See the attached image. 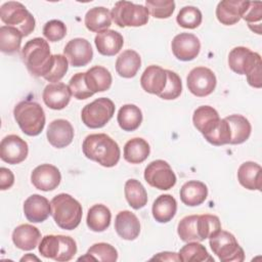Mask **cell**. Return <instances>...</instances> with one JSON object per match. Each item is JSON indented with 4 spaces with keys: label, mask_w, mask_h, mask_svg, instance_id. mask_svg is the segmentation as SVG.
I'll list each match as a JSON object with an SVG mask.
<instances>
[{
    "label": "cell",
    "mask_w": 262,
    "mask_h": 262,
    "mask_svg": "<svg viewBox=\"0 0 262 262\" xmlns=\"http://www.w3.org/2000/svg\"><path fill=\"white\" fill-rule=\"evenodd\" d=\"M82 150L87 159L106 168L116 166L121 156L118 143L104 133L86 136L82 143Z\"/></svg>",
    "instance_id": "6da1fadb"
},
{
    "label": "cell",
    "mask_w": 262,
    "mask_h": 262,
    "mask_svg": "<svg viewBox=\"0 0 262 262\" xmlns=\"http://www.w3.org/2000/svg\"><path fill=\"white\" fill-rule=\"evenodd\" d=\"M21 58L28 71L35 77H45L51 70L53 54L48 42L43 38L29 40L21 49Z\"/></svg>",
    "instance_id": "7a4b0ae2"
},
{
    "label": "cell",
    "mask_w": 262,
    "mask_h": 262,
    "mask_svg": "<svg viewBox=\"0 0 262 262\" xmlns=\"http://www.w3.org/2000/svg\"><path fill=\"white\" fill-rule=\"evenodd\" d=\"M51 216L58 227L64 230L77 228L82 220L81 204L69 193H59L51 201Z\"/></svg>",
    "instance_id": "3957f363"
},
{
    "label": "cell",
    "mask_w": 262,
    "mask_h": 262,
    "mask_svg": "<svg viewBox=\"0 0 262 262\" xmlns=\"http://www.w3.org/2000/svg\"><path fill=\"white\" fill-rule=\"evenodd\" d=\"M14 119L20 130L29 136L39 135L45 126V113L42 106L35 101L24 100L13 110Z\"/></svg>",
    "instance_id": "277c9868"
},
{
    "label": "cell",
    "mask_w": 262,
    "mask_h": 262,
    "mask_svg": "<svg viewBox=\"0 0 262 262\" xmlns=\"http://www.w3.org/2000/svg\"><path fill=\"white\" fill-rule=\"evenodd\" d=\"M39 253L57 262H67L74 258L77 253L75 239L68 235L48 234L42 237L39 244Z\"/></svg>",
    "instance_id": "5b68a950"
},
{
    "label": "cell",
    "mask_w": 262,
    "mask_h": 262,
    "mask_svg": "<svg viewBox=\"0 0 262 262\" xmlns=\"http://www.w3.org/2000/svg\"><path fill=\"white\" fill-rule=\"evenodd\" d=\"M0 18L5 25L16 28L24 37L35 30L36 21L33 14L20 2H5L0 8Z\"/></svg>",
    "instance_id": "8992f818"
},
{
    "label": "cell",
    "mask_w": 262,
    "mask_h": 262,
    "mask_svg": "<svg viewBox=\"0 0 262 262\" xmlns=\"http://www.w3.org/2000/svg\"><path fill=\"white\" fill-rule=\"evenodd\" d=\"M148 10L141 4L130 1H118L111 11L112 19L120 27H141L148 21Z\"/></svg>",
    "instance_id": "52a82bcc"
},
{
    "label": "cell",
    "mask_w": 262,
    "mask_h": 262,
    "mask_svg": "<svg viewBox=\"0 0 262 262\" xmlns=\"http://www.w3.org/2000/svg\"><path fill=\"white\" fill-rule=\"evenodd\" d=\"M213 253L222 262H242L245 259L244 250L234 235L225 230H218L209 237Z\"/></svg>",
    "instance_id": "ba28073f"
},
{
    "label": "cell",
    "mask_w": 262,
    "mask_h": 262,
    "mask_svg": "<svg viewBox=\"0 0 262 262\" xmlns=\"http://www.w3.org/2000/svg\"><path fill=\"white\" fill-rule=\"evenodd\" d=\"M116 106L110 98L99 97L82 108L81 119L88 128H102L113 118Z\"/></svg>",
    "instance_id": "9c48e42d"
},
{
    "label": "cell",
    "mask_w": 262,
    "mask_h": 262,
    "mask_svg": "<svg viewBox=\"0 0 262 262\" xmlns=\"http://www.w3.org/2000/svg\"><path fill=\"white\" fill-rule=\"evenodd\" d=\"M144 179L152 187L168 190L176 184V175L171 166L164 160L150 162L144 170Z\"/></svg>",
    "instance_id": "30bf717a"
},
{
    "label": "cell",
    "mask_w": 262,
    "mask_h": 262,
    "mask_svg": "<svg viewBox=\"0 0 262 262\" xmlns=\"http://www.w3.org/2000/svg\"><path fill=\"white\" fill-rule=\"evenodd\" d=\"M186 84L190 93L198 97H205L215 90L217 79L212 70L206 67H196L188 73Z\"/></svg>",
    "instance_id": "8fae6325"
},
{
    "label": "cell",
    "mask_w": 262,
    "mask_h": 262,
    "mask_svg": "<svg viewBox=\"0 0 262 262\" xmlns=\"http://www.w3.org/2000/svg\"><path fill=\"white\" fill-rule=\"evenodd\" d=\"M259 64H262L260 54L247 47H234L228 54V66L238 75L247 76Z\"/></svg>",
    "instance_id": "7c38bea8"
},
{
    "label": "cell",
    "mask_w": 262,
    "mask_h": 262,
    "mask_svg": "<svg viewBox=\"0 0 262 262\" xmlns=\"http://www.w3.org/2000/svg\"><path fill=\"white\" fill-rule=\"evenodd\" d=\"M29 154L27 141L15 134L5 136L0 143V158L3 162L15 165L24 162Z\"/></svg>",
    "instance_id": "4fadbf2b"
},
{
    "label": "cell",
    "mask_w": 262,
    "mask_h": 262,
    "mask_svg": "<svg viewBox=\"0 0 262 262\" xmlns=\"http://www.w3.org/2000/svg\"><path fill=\"white\" fill-rule=\"evenodd\" d=\"M171 49L177 59L181 61H190L199 55L201 42L193 34L180 33L173 38Z\"/></svg>",
    "instance_id": "5bb4252c"
},
{
    "label": "cell",
    "mask_w": 262,
    "mask_h": 262,
    "mask_svg": "<svg viewBox=\"0 0 262 262\" xmlns=\"http://www.w3.org/2000/svg\"><path fill=\"white\" fill-rule=\"evenodd\" d=\"M63 55L67 57L71 66L75 68L87 66L93 57V50L84 38H75L70 40L63 48Z\"/></svg>",
    "instance_id": "9a60e30c"
},
{
    "label": "cell",
    "mask_w": 262,
    "mask_h": 262,
    "mask_svg": "<svg viewBox=\"0 0 262 262\" xmlns=\"http://www.w3.org/2000/svg\"><path fill=\"white\" fill-rule=\"evenodd\" d=\"M61 180V174L57 167L50 164H42L37 166L32 174V184L39 190L50 191L55 189Z\"/></svg>",
    "instance_id": "2e32d148"
},
{
    "label": "cell",
    "mask_w": 262,
    "mask_h": 262,
    "mask_svg": "<svg viewBox=\"0 0 262 262\" xmlns=\"http://www.w3.org/2000/svg\"><path fill=\"white\" fill-rule=\"evenodd\" d=\"M250 1L223 0L216 7L217 19L225 26H232L241 20L246 12Z\"/></svg>",
    "instance_id": "e0dca14e"
},
{
    "label": "cell",
    "mask_w": 262,
    "mask_h": 262,
    "mask_svg": "<svg viewBox=\"0 0 262 262\" xmlns=\"http://www.w3.org/2000/svg\"><path fill=\"white\" fill-rule=\"evenodd\" d=\"M46 136L53 147L63 148L72 143L74 139V128L69 121L57 119L49 124Z\"/></svg>",
    "instance_id": "ac0fdd59"
},
{
    "label": "cell",
    "mask_w": 262,
    "mask_h": 262,
    "mask_svg": "<svg viewBox=\"0 0 262 262\" xmlns=\"http://www.w3.org/2000/svg\"><path fill=\"white\" fill-rule=\"evenodd\" d=\"M72 92L68 85L64 83H51L46 85L43 90L42 98L44 103L51 110H62L71 100Z\"/></svg>",
    "instance_id": "d6986e66"
},
{
    "label": "cell",
    "mask_w": 262,
    "mask_h": 262,
    "mask_svg": "<svg viewBox=\"0 0 262 262\" xmlns=\"http://www.w3.org/2000/svg\"><path fill=\"white\" fill-rule=\"evenodd\" d=\"M24 214L30 222L41 223L51 215V205L45 196L35 193L25 201Z\"/></svg>",
    "instance_id": "ffe728a7"
},
{
    "label": "cell",
    "mask_w": 262,
    "mask_h": 262,
    "mask_svg": "<svg viewBox=\"0 0 262 262\" xmlns=\"http://www.w3.org/2000/svg\"><path fill=\"white\" fill-rule=\"evenodd\" d=\"M167 84L166 70L159 66L147 67L141 75L140 85L142 89L150 94L160 95Z\"/></svg>",
    "instance_id": "44dd1931"
},
{
    "label": "cell",
    "mask_w": 262,
    "mask_h": 262,
    "mask_svg": "<svg viewBox=\"0 0 262 262\" xmlns=\"http://www.w3.org/2000/svg\"><path fill=\"white\" fill-rule=\"evenodd\" d=\"M115 229L121 238L134 241L140 233V222L134 213L124 210L116 216Z\"/></svg>",
    "instance_id": "7402d4cb"
},
{
    "label": "cell",
    "mask_w": 262,
    "mask_h": 262,
    "mask_svg": "<svg viewBox=\"0 0 262 262\" xmlns=\"http://www.w3.org/2000/svg\"><path fill=\"white\" fill-rule=\"evenodd\" d=\"M97 51L104 56H114L120 52L124 45L123 36L115 30H104L97 33L94 38Z\"/></svg>",
    "instance_id": "603a6c76"
},
{
    "label": "cell",
    "mask_w": 262,
    "mask_h": 262,
    "mask_svg": "<svg viewBox=\"0 0 262 262\" xmlns=\"http://www.w3.org/2000/svg\"><path fill=\"white\" fill-rule=\"evenodd\" d=\"M220 121L218 112L210 105H201L194 110L192 115L193 126L204 137L211 134Z\"/></svg>",
    "instance_id": "cb8c5ba5"
},
{
    "label": "cell",
    "mask_w": 262,
    "mask_h": 262,
    "mask_svg": "<svg viewBox=\"0 0 262 262\" xmlns=\"http://www.w3.org/2000/svg\"><path fill=\"white\" fill-rule=\"evenodd\" d=\"M237 179L242 186L249 190H259L262 187V168L255 162H245L237 170Z\"/></svg>",
    "instance_id": "d4e9b609"
},
{
    "label": "cell",
    "mask_w": 262,
    "mask_h": 262,
    "mask_svg": "<svg viewBox=\"0 0 262 262\" xmlns=\"http://www.w3.org/2000/svg\"><path fill=\"white\" fill-rule=\"evenodd\" d=\"M41 238L39 229L31 224H20L12 232L14 246L24 251L34 250Z\"/></svg>",
    "instance_id": "484cf974"
},
{
    "label": "cell",
    "mask_w": 262,
    "mask_h": 262,
    "mask_svg": "<svg viewBox=\"0 0 262 262\" xmlns=\"http://www.w3.org/2000/svg\"><path fill=\"white\" fill-rule=\"evenodd\" d=\"M208 196L207 185L198 180H190L185 182L180 188L181 202L189 207L202 205Z\"/></svg>",
    "instance_id": "4316f807"
},
{
    "label": "cell",
    "mask_w": 262,
    "mask_h": 262,
    "mask_svg": "<svg viewBox=\"0 0 262 262\" xmlns=\"http://www.w3.org/2000/svg\"><path fill=\"white\" fill-rule=\"evenodd\" d=\"M85 81L89 90L94 94L108 90L113 78L108 70L101 66H94L85 72Z\"/></svg>",
    "instance_id": "83f0119b"
},
{
    "label": "cell",
    "mask_w": 262,
    "mask_h": 262,
    "mask_svg": "<svg viewBox=\"0 0 262 262\" xmlns=\"http://www.w3.org/2000/svg\"><path fill=\"white\" fill-rule=\"evenodd\" d=\"M151 212L156 221L167 223L174 218L177 212V202L171 194H161L155 200Z\"/></svg>",
    "instance_id": "f1b7e54d"
},
{
    "label": "cell",
    "mask_w": 262,
    "mask_h": 262,
    "mask_svg": "<svg viewBox=\"0 0 262 262\" xmlns=\"http://www.w3.org/2000/svg\"><path fill=\"white\" fill-rule=\"evenodd\" d=\"M141 66L139 54L132 49L123 51L116 60V72L120 77L133 78Z\"/></svg>",
    "instance_id": "f546056e"
},
{
    "label": "cell",
    "mask_w": 262,
    "mask_h": 262,
    "mask_svg": "<svg viewBox=\"0 0 262 262\" xmlns=\"http://www.w3.org/2000/svg\"><path fill=\"white\" fill-rule=\"evenodd\" d=\"M111 11L102 6L90 8L84 18V24L90 32H102L107 30L112 25Z\"/></svg>",
    "instance_id": "4dcf8cb0"
},
{
    "label": "cell",
    "mask_w": 262,
    "mask_h": 262,
    "mask_svg": "<svg viewBox=\"0 0 262 262\" xmlns=\"http://www.w3.org/2000/svg\"><path fill=\"white\" fill-rule=\"evenodd\" d=\"M111 219L112 214L110 209L102 204H96L88 210L86 223L90 230L94 232H102L108 228Z\"/></svg>",
    "instance_id": "1f68e13d"
},
{
    "label": "cell",
    "mask_w": 262,
    "mask_h": 262,
    "mask_svg": "<svg viewBox=\"0 0 262 262\" xmlns=\"http://www.w3.org/2000/svg\"><path fill=\"white\" fill-rule=\"evenodd\" d=\"M150 147L147 141L140 137L128 140L124 145V159L130 164H140L149 156Z\"/></svg>",
    "instance_id": "d6a6232c"
},
{
    "label": "cell",
    "mask_w": 262,
    "mask_h": 262,
    "mask_svg": "<svg viewBox=\"0 0 262 262\" xmlns=\"http://www.w3.org/2000/svg\"><path fill=\"white\" fill-rule=\"evenodd\" d=\"M229 124L231 139L229 144H241L249 139L252 126L249 120L242 115H230L224 118Z\"/></svg>",
    "instance_id": "836d02e7"
},
{
    "label": "cell",
    "mask_w": 262,
    "mask_h": 262,
    "mask_svg": "<svg viewBox=\"0 0 262 262\" xmlns=\"http://www.w3.org/2000/svg\"><path fill=\"white\" fill-rule=\"evenodd\" d=\"M117 121L124 131H134L142 123V112L135 104H124L118 112Z\"/></svg>",
    "instance_id": "e575fe53"
},
{
    "label": "cell",
    "mask_w": 262,
    "mask_h": 262,
    "mask_svg": "<svg viewBox=\"0 0 262 262\" xmlns=\"http://www.w3.org/2000/svg\"><path fill=\"white\" fill-rule=\"evenodd\" d=\"M124 192L128 204L135 210H139L147 204L146 190L141 182L136 179H129L126 181Z\"/></svg>",
    "instance_id": "d590c367"
},
{
    "label": "cell",
    "mask_w": 262,
    "mask_h": 262,
    "mask_svg": "<svg viewBox=\"0 0 262 262\" xmlns=\"http://www.w3.org/2000/svg\"><path fill=\"white\" fill-rule=\"evenodd\" d=\"M23 34L13 27L0 28V50L6 54H13L20 49Z\"/></svg>",
    "instance_id": "8d00e7d4"
},
{
    "label": "cell",
    "mask_w": 262,
    "mask_h": 262,
    "mask_svg": "<svg viewBox=\"0 0 262 262\" xmlns=\"http://www.w3.org/2000/svg\"><path fill=\"white\" fill-rule=\"evenodd\" d=\"M118 259L117 250L110 244L97 243L92 245L85 256L78 258L79 261H103V262H115Z\"/></svg>",
    "instance_id": "74e56055"
},
{
    "label": "cell",
    "mask_w": 262,
    "mask_h": 262,
    "mask_svg": "<svg viewBox=\"0 0 262 262\" xmlns=\"http://www.w3.org/2000/svg\"><path fill=\"white\" fill-rule=\"evenodd\" d=\"M178 256L183 262H214V258L210 256L207 249L198 242H188L179 250Z\"/></svg>",
    "instance_id": "f35d334b"
},
{
    "label": "cell",
    "mask_w": 262,
    "mask_h": 262,
    "mask_svg": "<svg viewBox=\"0 0 262 262\" xmlns=\"http://www.w3.org/2000/svg\"><path fill=\"white\" fill-rule=\"evenodd\" d=\"M199 215H188L183 217L177 226V233L183 242H201L198 228Z\"/></svg>",
    "instance_id": "ab89813d"
},
{
    "label": "cell",
    "mask_w": 262,
    "mask_h": 262,
    "mask_svg": "<svg viewBox=\"0 0 262 262\" xmlns=\"http://www.w3.org/2000/svg\"><path fill=\"white\" fill-rule=\"evenodd\" d=\"M202 12L194 6L182 7L176 16L177 24L184 29H195L202 24Z\"/></svg>",
    "instance_id": "60d3db41"
},
{
    "label": "cell",
    "mask_w": 262,
    "mask_h": 262,
    "mask_svg": "<svg viewBox=\"0 0 262 262\" xmlns=\"http://www.w3.org/2000/svg\"><path fill=\"white\" fill-rule=\"evenodd\" d=\"M198 228L201 242L209 238L215 232L221 229V223L216 215L204 214L199 215L198 218Z\"/></svg>",
    "instance_id": "b9f144b4"
},
{
    "label": "cell",
    "mask_w": 262,
    "mask_h": 262,
    "mask_svg": "<svg viewBox=\"0 0 262 262\" xmlns=\"http://www.w3.org/2000/svg\"><path fill=\"white\" fill-rule=\"evenodd\" d=\"M145 7L156 18H168L175 10L173 0H146Z\"/></svg>",
    "instance_id": "7bdbcfd3"
},
{
    "label": "cell",
    "mask_w": 262,
    "mask_h": 262,
    "mask_svg": "<svg viewBox=\"0 0 262 262\" xmlns=\"http://www.w3.org/2000/svg\"><path fill=\"white\" fill-rule=\"evenodd\" d=\"M167 73V84L163 92L159 95L162 99L172 100L180 96L182 92V83L180 77L170 70H166Z\"/></svg>",
    "instance_id": "ee69618b"
},
{
    "label": "cell",
    "mask_w": 262,
    "mask_h": 262,
    "mask_svg": "<svg viewBox=\"0 0 262 262\" xmlns=\"http://www.w3.org/2000/svg\"><path fill=\"white\" fill-rule=\"evenodd\" d=\"M205 139L216 146L228 144L231 139V131L227 121L225 119H220L215 130L206 136Z\"/></svg>",
    "instance_id": "f6af8a7d"
},
{
    "label": "cell",
    "mask_w": 262,
    "mask_h": 262,
    "mask_svg": "<svg viewBox=\"0 0 262 262\" xmlns=\"http://www.w3.org/2000/svg\"><path fill=\"white\" fill-rule=\"evenodd\" d=\"M69 69V60L62 54H53V63L50 72L44 79L51 83L59 82L66 75Z\"/></svg>",
    "instance_id": "bcb514c9"
},
{
    "label": "cell",
    "mask_w": 262,
    "mask_h": 262,
    "mask_svg": "<svg viewBox=\"0 0 262 262\" xmlns=\"http://www.w3.org/2000/svg\"><path fill=\"white\" fill-rule=\"evenodd\" d=\"M69 87L71 89L72 95L79 100L87 99L93 95V93L89 90L86 81H85V73H77L75 74L69 82Z\"/></svg>",
    "instance_id": "7dc6e473"
},
{
    "label": "cell",
    "mask_w": 262,
    "mask_h": 262,
    "mask_svg": "<svg viewBox=\"0 0 262 262\" xmlns=\"http://www.w3.org/2000/svg\"><path fill=\"white\" fill-rule=\"evenodd\" d=\"M43 35L50 42H57L67 35V27L59 19H51L43 27Z\"/></svg>",
    "instance_id": "c3c4849f"
},
{
    "label": "cell",
    "mask_w": 262,
    "mask_h": 262,
    "mask_svg": "<svg viewBox=\"0 0 262 262\" xmlns=\"http://www.w3.org/2000/svg\"><path fill=\"white\" fill-rule=\"evenodd\" d=\"M242 18H244L248 23L250 29L254 25H256L258 28H261L260 23L262 18V3L260 1H250L249 6Z\"/></svg>",
    "instance_id": "681fc988"
},
{
    "label": "cell",
    "mask_w": 262,
    "mask_h": 262,
    "mask_svg": "<svg viewBox=\"0 0 262 262\" xmlns=\"http://www.w3.org/2000/svg\"><path fill=\"white\" fill-rule=\"evenodd\" d=\"M14 183V175L11 170L1 167L0 168V189L6 190L9 189Z\"/></svg>",
    "instance_id": "f907efd6"
},
{
    "label": "cell",
    "mask_w": 262,
    "mask_h": 262,
    "mask_svg": "<svg viewBox=\"0 0 262 262\" xmlns=\"http://www.w3.org/2000/svg\"><path fill=\"white\" fill-rule=\"evenodd\" d=\"M247 81L249 85L254 88H261L262 79H261V64L257 66L249 75H247Z\"/></svg>",
    "instance_id": "816d5d0a"
},
{
    "label": "cell",
    "mask_w": 262,
    "mask_h": 262,
    "mask_svg": "<svg viewBox=\"0 0 262 262\" xmlns=\"http://www.w3.org/2000/svg\"><path fill=\"white\" fill-rule=\"evenodd\" d=\"M150 260H160V261H180V258L177 253L174 252H162L154 256Z\"/></svg>",
    "instance_id": "f5cc1de1"
},
{
    "label": "cell",
    "mask_w": 262,
    "mask_h": 262,
    "mask_svg": "<svg viewBox=\"0 0 262 262\" xmlns=\"http://www.w3.org/2000/svg\"><path fill=\"white\" fill-rule=\"evenodd\" d=\"M28 260H36V261H39V258H37L36 256H33L31 254H28L27 256H24L20 261H28Z\"/></svg>",
    "instance_id": "db71d44e"
}]
</instances>
